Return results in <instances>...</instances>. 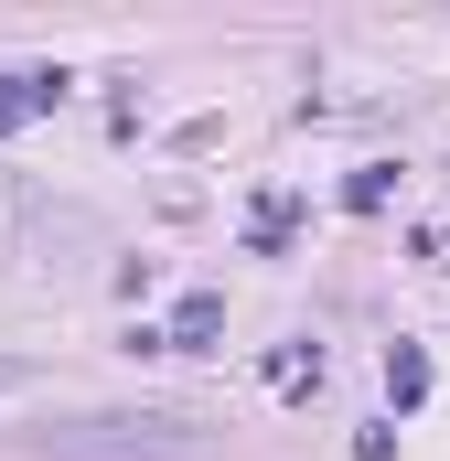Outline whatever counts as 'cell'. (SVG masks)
I'll return each instance as SVG.
<instances>
[{"mask_svg":"<svg viewBox=\"0 0 450 461\" xmlns=\"http://www.w3.org/2000/svg\"><path fill=\"white\" fill-rule=\"evenodd\" d=\"M386 397H397V408H418V397H429V365H418V354H397V365H386Z\"/></svg>","mask_w":450,"mask_h":461,"instance_id":"3","label":"cell"},{"mask_svg":"<svg viewBox=\"0 0 450 461\" xmlns=\"http://www.w3.org/2000/svg\"><path fill=\"white\" fill-rule=\"evenodd\" d=\"M54 97H65V76H11V86H0V129L32 118V108H54Z\"/></svg>","mask_w":450,"mask_h":461,"instance_id":"2","label":"cell"},{"mask_svg":"<svg viewBox=\"0 0 450 461\" xmlns=\"http://www.w3.org/2000/svg\"><path fill=\"white\" fill-rule=\"evenodd\" d=\"M11 375H22V365H0V386H11Z\"/></svg>","mask_w":450,"mask_h":461,"instance_id":"4","label":"cell"},{"mask_svg":"<svg viewBox=\"0 0 450 461\" xmlns=\"http://www.w3.org/2000/svg\"><path fill=\"white\" fill-rule=\"evenodd\" d=\"M194 451V419H172V408H108V419H65V429H43V461H172Z\"/></svg>","mask_w":450,"mask_h":461,"instance_id":"1","label":"cell"}]
</instances>
